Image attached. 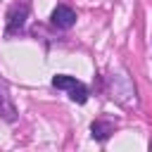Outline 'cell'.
<instances>
[{"label": "cell", "instance_id": "1", "mask_svg": "<svg viewBox=\"0 0 152 152\" xmlns=\"http://www.w3.org/2000/svg\"><path fill=\"white\" fill-rule=\"evenodd\" d=\"M28 14V5L21 2V5H12L10 12H7V36L17 33L21 26H24V19Z\"/></svg>", "mask_w": 152, "mask_h": 152}, {"label": "cell", "instance_id": "2", "mask_svg": "<svg viewBox=\"0 0 152 152\" xmlns=\"http://www.w3.org/2000/svg\"><path fill=\"white\" fill-rule=\"evenodd\" d=\"M0 116L5 121H14L17 119V107L12 102V95H10V88L5 81H0Z\"/></svg>", "mask_w": 152, "mask_h": 152}, {"label": "cell", "instance_id": "3", "mask_svg": "<svg viewBox=\"0 0 152 152\" xmlns=\"http://www.w3.org/2000/svg\"><path fill=\"white\" fill-rule=\"evenodd\" d=\"M74 21H76V12L71 7H66V5H57L55 7V12H52V26H57V28H71Z\"/></svg>", "mask_w": 152, "mask_h": 152}, {"label": "cell", "instance_id": "4", "mask_svg": "<svg viewBox=\"0 0 152 152\" xmlns=\"http://www.w3.org/2000/svg\"><path fill=\"white\" fill-rule=\"evenodd\" d=\"M90 131H93V138H97V140H107L109 133H114V124H109V121H93Z\"/></svg>", "mask_w": 152, "mask_h": 152}, {"label": "cell", "instance_id": "5", "mask_svg": "<svg viewBox=\"0 0 152 152\" xmlns=\"http://www.w3.org/2000/svg\"><path fill=\"white\" fill-rule=\"evenodd\" d=\"M76 83H78V81H76L74 76H64V74H59V76L52 78V86H55V88H62V90H71Z\"/></svg>", "mask_w": 152, "mask_h": 152}, {"label": "cell", "instance_id": "6", "mask_svg": "<svg viewBox=\"0 0 152 152\" xmlns=\"http://www.w3.org/2000/svg\"><path fill=\"white\" fill-rule=\"evenodd\" d=\"M69 97L74 100V102H78V104H83L86 100H88V88L83 86V83H76L71 90H69Z\"/></svg>", "mask_w": 152, "mask_h": 152}]
</instances>
